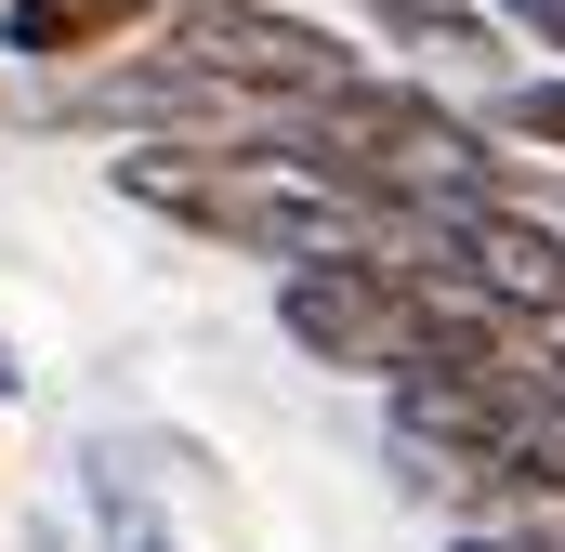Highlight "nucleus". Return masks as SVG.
Masks as SVG:
<instances>
[{"instance_id":"nucleus-4","label":"nucleus","mask_w":565,"mask_h":552,"mask_svg":"<svg viewBox=\"0 0 565 552\" xmlns=\"http://www.w3.org/2000/svg\"><path fill=\"white\" fill-rule=\"evenodd\" d=\"M473 119L513 145V158H565V66H513V79H487Z\"/></svg>"},{"instance_id":"nucleus-3","label":"nucleus","mask_w":565,"mask_h":552,"mask_svg":"<svg viewBox=\"0 0 565 552\" xmlns=\"http://www.w3.org/2000/svg\"><path fill=\"white\" fill-rule=\"evenodd\" d=\"M79 527H93V552H184L145 447H119V434H79Z\"/></svg>"},{"instance_id":"nucleus-6","label":"nucleus","mask_w":565,"mask_h":552,"mask_svg":"<svg viewBox=\"0 0 565 552\" xmlns=\"http://www.w3.org/2000/svg\"><path fill=\"white\" fill-rule=\"evenodd\" d=\"M26 382H40V369H26V342L0 329V408H26Z\"/></svg>"},{"instance_id":"nucleus-2","label":"nucleus","mask_w":565,"mask_h":552,"mask_svg":"<svg viewBox=\"0 0 565 552\" xmlns=\"http://www.w3.org/2000/svg\"><path fill=\"white\" fill-rule=\"evenodd\" d=\"M369 26H382V53H422V66H447V79H513V26L487 13V0H355Z\"/></svg>"},{"instance_id":"nucleus-5","label":"nucleus","mask_w":565,"mask_h":552,"mask_svg":"<svg viewBox=\"0 0 565 552\" xmlns=\"http://www.w3.org/2000/svg\"><path fill=\"white\" fill-rule=\"evenodd\" d=\"M500 26H513L526 53H553V66H565V0H500Z\"/></svg>"},{"instance_id":"nucleus-1","label":"nucleus","mask_w":565,"mask_h":552,"mask_svg":"<svg viewBox=\"0 0 565 552\" xmlns=\"http://www.w3.org/2000/svg\"><path fill=\"white\" fill-rule=\"evenodd\" d=\"M277 342L329 382H395L422 355V276L382 251H329V264H277Z\"/></svg>"}]
</instances>
